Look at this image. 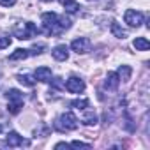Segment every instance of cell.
<instances>
[{
    "label": "cell",
    "instance_id": "9c48e42d",
    "mask_svg": "<svg viewBox=\"0 0 150 150\" xmlns=\"http://www.w3.org/2000/svg\"><path fill=\"white\" fill-rule=\"evenodd\" d=\"M51 55H53V58H55V60L64 62V60H67V58H69V48H67L65 44H58V46H55V48H53Z\"/></svg>",
    "mask_w": 150,
    "mask_h": 150
},
{
    "label": "cell",
    "instance_id": "277c9868",
    "mask_svg": "<svg viewBox=\"0 0 150 150\" xmlns=\"http://www.w3.org/2000/svg\"><path fill=\"white\" fill-rule=\"evenodd\" d=\"M6 96H7V99H9V104H7L9 113H11V115H18V113L21 111V108H23V96H21L20 90H16V88L7 90Z\"/></svg>",
    "mask_w": 150,
    "mask_h": 150
},
{
    "label": "cell",
    "instance_id": "7a4b0ae2",
    "mask_svg": "<svg viewBox=\"0 0 150 150\" xmlns=\"http://www.w3.org/2000/svg\"><path fill=\"white\" fill-rule=\"evenodd\" d=\"M55 127L62 132H67V131H74L78 127V118L74 117V113L67 111V113H62L58 117V120L55 122Z\"/></svg>",
    "mask_w": 150,
    "mask_h": 150
},
{
    "label": "cell",
    "instance_id": "d4e9b609",
    "mask_svg": "<svg viewBox=\"0 0 150 150\" xmlns=\"http://www.w3.org/2000/svg\"><path fill=\"white\" fill-rule=\"evenodd\" d=\"M44 2H50V0H44Z\"/></svg>",
    "mask_w": 150,
    "mask_h": 150
},
{
    "label": "cell",
    "instance_id": "7402d4cb",
    "mask_svg": "<svg viewBox=\"0 0 150 150\" xmlns=\"http://www.w3.org/2000/svg\"><path fill=\"white\" fill-rule=\"evenodd\" d=\"M16 4V0H0V6L2 7H13Z\"/></svg>",
    "mask_w": 150,
    "mask_h": 150
},
{
    "label": "cell",
    "instance_id": "2e32d148",
    "mask_svg": "<svg viewBox=\"0 0 150 150\" xmlns=\"http://www.w3.org/2000/svg\"><path fill=\"white\" fill-rule=\"evenodd\" d=\"M111 34L115 35V37H118V39H124V37H127V30H124L117 21H113L111 23Z\"/></svg>",
    "mask_w": 150,
    "mask_h": 150
},
{
    "label": "cell",
    "instance_id": "e0dca14e",
    "mask_svg": "<svg viewBox=\"0 0 150 150\" xmlns=\"http://www.w3.org/2000/svg\"><path fill=\"white\" fill-rule=\"evenodd\" d=\"M18 81L23 85V87H34L35 85V80L32 78V76H28V74H18Z\"/></svg>",
    "mask_w": 150,
    "mask_h": 150
},
{
    "label": "cell",
    "instance_id": "cb8c5ba5",
    "mask_svg": "<svg viewBox=\"0 0 150 150\" xmlns=\"http://www.w3.org/2000/svg\"><path fill=\"white\" fill-rule=\"evenodd\" d=\"M51 85H53V88H62V78H53Z\"/></svg>",
    "mask_w": 150,
    "mask_h": 150
},
{
    "label": "cell",
    "instance_id": "ba28073f",
    "mask_svg": "<svg viewBox=\"0 0 150 150\" xmlns=\"http://www.w3.org/2000/svg\"><path fill=\"white\" fill-rule=\"evenodd\" d=\"M71 48H72V51H76L78 55H80V53H87V51L90 50V41H88L87 37L74 39V41L71 42Z\"/></svg>",
    "mask_w": 150,
    "mask_h": 150
},
{
    "label": "cell",
    "instance_id": "ac0fdd59",
    "mask_svg": "<svg viewBox=\"0 0 150 150\" xmlns=\"http://www.w3.org/2000/svg\"><path fill=\"white\" fill-rule=\"evenodd\" d=\"M81 122H83L85 125H96V124H97V115H96L94 111H87V113L83 115Z\"/></svg>",
    "mask_w": 150,
    "mask_h": 150
},
{
    "label": "cell",
    "instance_id": "52a82bcc",
    "mask_svg": "<svg viewBox=\"0 0 150 150\" xmlns=\"http://www.w3.org/2000/svg\"><path fill=\"white\" fill-rule=\"evenodd\" d=\"M6 145H7V146H11V148H16V146H23V145H27V146H28L30 143H28V141H25V139L16 132V131H11V132L7 134V138H6Z\"/></svg>",
    "mask_w": 150,
    "mask_h": 150
},
{
    "label": "cell",
    "instance_id": "8992f818",
    "mask_svg": "<svg viewBox=\"0 0 150 150\" xmlns=\"http://www.w3.org/2000/svg\"><path fill=\"white\" fill-rule=\"evenodd\" d=\"M65 88H67L71 94H80V92L85 90V83H83V80H80V78H76V76H71V78L67 80V83H65Z\"/></svg>",
    "mask_w": 150,
    "mask_h": 150
},
{
    "label": "cell",
    "instance_id": "6da1fadb",
    "mask_svg": "<svg viewBox=\"0 0 150 150\" xmlns=\"http://www.w3.org/2000/svg\"><path fill=\"white\" fill-rule=\"evenodd\" d=\"M13 34H14V37L21 39V41H27V39H32L34 35H37L39 30H37V27H35L34 23H30V21H20V23L14 25Z\"/></svg>",
    "mask_w": 150,
    "mask_h": 150
},
{
    "label": "cell",
    "instance_id": "5b68a950",
    "mask_svg": "<svg viewBox=\"0 0 150 150\" xmlns=\"http://www.w3.org/2000/svg\"><path fill=\"white\" fill-rule=\"evenodd\" d=\"M124 20L129 27H139L145 20V16L139 13V11H132V9H127L125 14H124Z\"/></svg>",
    "mask_w": 150,
    "mask_h": 150
},
{
    "label": "cell",
    "instance_id": "30bf717a",
    "mask_svg": "<svg viewBox=\"0 0 150 150\" xmlns=\"http://www.w3.org/2000/svg\"><path fill=\"white\" fill-rule=\"evenodd\" d=\"M120 85V78H118V74L117 72H108V76L104 80V87L108 90H117Z\"/></svg>",
    "mask_w": 150,
    "mask_h": 150
},
{
    "label": "cell",
    "instance_id": "ffe728a7",
    "mask_svg": "<svg viewBox=\"0 0 150 150\" xmlns=\"http://www.w3.org/2000/svg\"><path fill=\"white\" fill-rule=\"evenodd\" d=\"M71 146H74V148H90V145L88 143H83V141H72Z\"/></svg>",
    "mask_w": 150,
    "mask_h": 150
},
{
    "label": "cell",
    "instance_id": "3957f363",
    "mask_svg": "<svg viewBox=\"0 0 150 150\" xmlns=\"http://www.w3.org/2000/svg\"><path fill=\"white\" fill-rule=\"evenodd\" d=\"M42 23H44V28L48 34L51 35H57L62 32V27H60V16L55 14V13H44L42 16Z\"/></svg>",
    "mask_w": 150,
    "mask_h": 150
},
{
    "label": "cell",
    "instance_id": "484cf974",
    "mask_svg": "<svg viewBox=\"0 0 150 150\" xmlns=\"http://www.w3.org/2000/svg\"><path fill=\"white\" fill-rule=\"evenodd\" d=\"M0 131H2V125H0Z\"/></svg>",
    "mask_w": 150,
    "mask_h": 150
},
{
    "label": "cell",
    "instance_id": "8fae6325",
    "mask_svg": "<svg viewBox=\"0 0 150 150\" xmlns=\"http://www.w3.org/2000/svg\"><path fill=\"white\" fill-rule=\"evenodd\" d=\"M35 80H39V81H42V83H48V81H51V69L50 67H37L35 69Z\"/></svg>",
    "mask_w": 150,
    "mask_h": 150
},
{
    "label": "cell",
    "instance_id": "9a60e30c",
    "mask_svg": "<svg viewBox=\"0 0 150 150\" xmlns=\"http://www.w3.org/2000/svg\"><path fill=\"white\" fill-rule=\"evenodd\" d=\"M132 46H134L138 51H146V50L150 48V42H148L145 37H136L134 42H132Z\"/></svg>",
    "mask_w": 150,
    "mask_h": 150
},
{
    "label": "cell",
    "instance_id": "4fadbf2b",
    "mask_svg": "<svg viewBox=\"0 0 150 150\" xmlns=\"http://www.w3.org/2000/svg\"><path fill=\"white\" fill-rule=\"evenodd\" d=\"M62 6H64V9H65L67 13H78V11L81 9L76 0H62Z\"/></svg>",
    "mask_w": 150,
    "mask_h": 150
},
{
    "label": "cell",
    "instance_id": "d6986e66",
    "mask_svg": "<svg viewBox=\"0 0 150 150\" xmlns=\"http://www.w3.org/2000/svg\"><path fill=\"white\" fill-rule=\"evenodd\" d=\"M71 106L76 110H85V108H88V99H74L71 103Z\"/></svg>",
    "mask_w": 150,
    "mask_h": 150
},
{
    "label": "cell",
    "instance_id": "603a6c76",
    "mask_svg": "<svg viewBox=\"0 0 150 150\" xmlns=\"http://www.w3.org/2000/svg\"><path fill=\"white\" fill-rule=\"evenodd\" d=\"M41 50H44V44H39V46L35 44V46L32 48V51H30V53H32V55H39V53H41Z\"/></svg>",
    "mask_w": 150,
    "mask_h": 150
},
{
    "label": "cell",
    "instance_id": "5bb4252c",
    "mask_svg": "<svg viewBox=\"0 0 150 150\" xmlns=\"http://www.w3.org/2000/svg\"><path fill=\"white\" fill-rule=\"evenodd\" d=\"M118 78L122 80V81H127V80H131V74H132V69L129 67V65H120L118 67Z\"/></svg>",
    "mask_w": 150,
    "mask_h": 150
},
{
    "label": "cell",
    "instance_id": "44dd1931",
    "mask_svg": "<svg viewBox=\"0 0 150 150\" xmlns=\"http://www.w3.org/2000/svg\"><path fill=\"white\" fill-rule=\"evenodd\" d=\"M11 44V37H0V50H4Z\"/></svg>",
    "mask_w": 150,
    "mask_h": 150
},
{
    "label": "cell",
    "instance_id": "7c38bea8",
    "mask_svg": "<svg viewBox=\"0 0 150 150\" xmlns=\"http://www.w3.org/2000/svg\"><path fill=\"white\" fill-rule=\"evenodd\" d=\"M28 55H30V51H28V50L18 48L14 53H11V55H9V60H11V62H16V60H25Z\"/></svg>",
    "mask_w": 150,
    "mask_h": 150
}]
</instances>
